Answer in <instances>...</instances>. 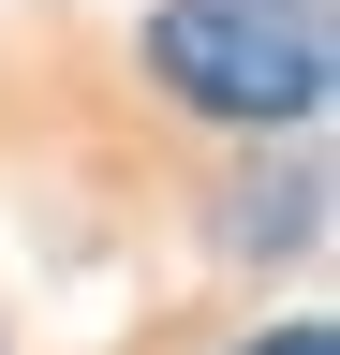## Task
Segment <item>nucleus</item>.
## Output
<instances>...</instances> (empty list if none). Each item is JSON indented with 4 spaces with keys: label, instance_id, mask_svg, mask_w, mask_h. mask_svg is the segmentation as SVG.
<instances>
[{
    "label": "nucleus",
    "instance_id": "nucleus-1",
    "mask_svg": "<svg viewBox=\"0 0 340 355\" xmlns=\"http://www.w3.org/2000/svg\"><path fill=\"white\" fill-rule=\"evenodd\" d=\"M148 74L207 119H311L325 104V0H163L148 15Z\"/></svg>",
    "mask_w": 340,
    "mask_h": 355
},
{
    "label": "nucleus",
    "instance_id": "nucleus-2",
    "mask_svg": "<svg viewBox=\"0 0 340 355\" xmlns=\"http://www.w3.org/2000/svg\"><path fill=\"white\" fill-rule=\"evenodd\" d=\"M237 355H340L325 326H267V340H237Z\"/></svg>",
    "mask_w": 340,
    "mask_h": 355
}]
</instances>
